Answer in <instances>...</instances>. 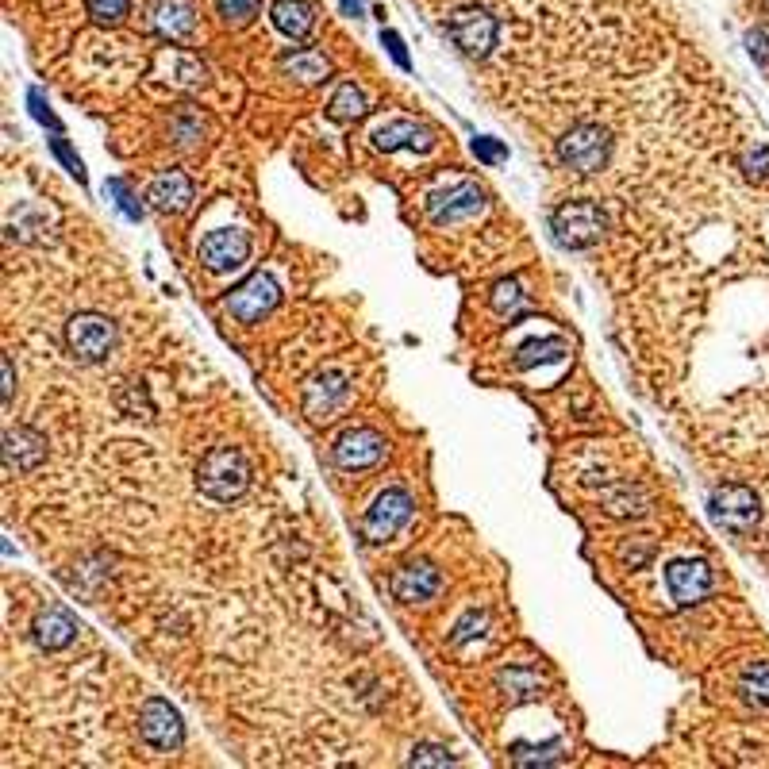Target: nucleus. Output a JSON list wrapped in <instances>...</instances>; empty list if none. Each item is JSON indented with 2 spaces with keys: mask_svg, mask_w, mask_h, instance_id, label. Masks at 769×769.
<instances>
[{
  "mask_svg": "<svg viewBox=\"0 0 769 769\" xmlns=\"http://www.w3.org/2000/svg\"><path fill=\"white\" fill-rule=\"evenodd\" d=\"M270 20L289 39H308L316 31V8L308 0H277L270 8Z\"/></svg>",
  "mask_w": 769,
  "mask_h": 769,
  "instance_id": "obj_21",
  "label": "nucleus"
},
{
  "mask_svg": "<svg viewBox=\"0 0 769 769\" xmlns=\"http://www.w3.org/2000/svg\"><path fill=\"white\" fill-rule=\"evenodd\" d=\"M493 308H497L500 316H512V312L527 308V293H523L520 281H500L497 289H493Z\"/></svg>",
  "mask_w": 769,
  "mask_h": 769,
  "instance_id": "obj_29",
  "label": "nucleus"
},
{
  "mask_svg": "<svg viewBox=\"0 0 769 769\" xmlns=\"http://www.w3.org/2000/svg\"><path fill=\"white\" fill-rule=\"evenodd\" d=\"M646 508H650V497H646L639 485H616V489H608L604 493V512L608 516H616V520H627V516H646Z\"/></svg>",
  "mask_w": 769,
  "mask_h": 769,
  "instance_id": "obj_24",
  "label": "nucleus"
},
{
  "mask_svg": "<svg viewBox=\"0 0 769 769\" xmlns=\"http://www.w3.org/2000/svg\"><path fill=\"white\" fill-rule=\"evenodd\" d=\"M666 589H670L673 604H696V600H704V596L716 589V573L708 562H700V558H677L666 566Z\"/></svg>",
  "mask_w": 769,
  "mask_h": 769,
  "instance_id": "obj_14",
  "label": "nucleus"
},
{
  "mask_svg": "<svg viewBox=\"0 0 769 769\" xmlns=\"http://www.w3.org/2000/svg\"><path fill=\"white\" fill-rule=\"evenodd\" d=\"M66 347L77 362H104L116 350V323L100 312H77L66 323Z\"/></svg>",
  "mask_w": 769,
  "mask_h": 769,
  "instance_id": "obj_4",
  "label": "nucleus"
},
{
  "mask_svg": "<svg viewBox=\"0 0 769 769\" xmlns=\"http://www.w3.org/2000/svg\"><path fill=\"white\" fill-rule=\"evenodd\" d=\"M108 193L116 197V204H120V212H124L127 220H143V204H139V197L127 189V181L112 177V181H108Z\"/></svg>",
  "mask_w": 769,
  "mask_h": 769,
  "instance_id": "obj_32",
  "label": "nucleus"
},
{
  "mask_svg": "<svg viewBox=\"0 0 769 769\" xmlns=\"http://www.w3.org/2000/svg\"><path fill=\"white\" fill-rule=\"evenodd\" d=\"M385 454H389V443H385V435L373 431V427H350V431H343V435L335 439V447H331L335 466L347 473L373 470V466L385 462Z\"/></svg>",
  "mask_w": 769,
  "mask_h": 769,
  "instance_id": "obj_7",
  "label": "nucleus"
},
{
  "mask_svg": "<svg viewBox=\"0 0 769 769\" xmlns=\"http://www.w3.org/2000/svg\"><path fill=\"white\" fill-rule=\"evenodd\" d=\"M508 754H512L516 766H558V762H562V743H558V739H550V743L543 746L516 743Z\"/></svg>",
  "mask_w": 769,
  "mask_h": 769,
  "instance_id": "obj_28",
  "label": "nucleus"
},
{
  "mask_svg": "<svg viewBox=\"0 0 769 769\" xmlns=\"http://www.w3.org/2000/svg\"><path fill=\"white\" fill-rule=\"evenodd\" d=\"M481 627H485V612H470L466 620L454 627V635H450V643L454 646H462V643H470L473 635H481Z\"/></svg>",
  "mask_w": 769,
  "mask_h": 769,
  "instance_id": "obj_36",
  "label": "nucleus"
},
{
  "mask_svg": "<svg viewBox=\"0 0 769 769\" xmlns=\"http://www.w3.org/2000/svg\"><path fill=\"white\" fill-rule=\"evenodd\" d=\"M250 258V235L239 227H220V231H208L204 243H200V266L212 273L239 270Z\"/></svg>",
  "mask_w": 769,
  "mask_h": 769,
  "instance_id": "obj_13",
  "label": "nucleus"
},
{
  "mask_svg": "<svg viewBox=\"0 0 769 769\" xmlns=\"http://www.w3.org/2000/svg\"><path fill=\"white\" fill-rule=\"evenodd\" d=\"M354 389L343 373H316L308 385H304V416L312 423L335 420L343 408L350 404Z\"/></svg>",
  "mask_w": 769,
  "mask_h": 769,
  "instance_id": "obj_10",
  "label": "nucleus"
},
{
  "mask_svg": "<svg viewBox=\"0 0 769 769\" xmlns=\"http://www.w3.org/2000/svg\"><path fill=\"white\" fill-rule=\"evenodd\" d=\"M204 116H200L197 108H177L174 116H170V139H174L177 147H197L200 139H204Z\"/></svg>",
  "mask_w": 769,
  "mask_h": 769,
  "instance_id": "obj_27",
  "label": "nucleus"
},
{
  "mask_svg": "<svg viewBox=\"0 0 769 769\" xmlns=\"http://www.w3.org/2000/svg\"><path fill=\"white\" fill-rule=\"evenodd\" d=\"M497 31V20L485 8H458V12H450L447 20L450 43L466 58H489L493 47H497Z\"/></svg>",
  "mask_w": 769,
  "mask_h": 769,
  "instance_id": "obj_6",
  "label": "nucleus"
},
{
  "mask_svg": "<svg viewBox=\"0 0 769 769\" xmlns=\"http://www.w3.org/2000/svg\"><path fill=\"white\" fill-rule=\"evenodd\" d=\"M208 81V70H204V62L197 58H189V54H181L177 58V85H185V89H197Z\"/></svg>",
  "mask_w": 769,
  "mask_h": 769,
  "instance_id": "obj_35",
  "label": "nucleus"
},
{
  "mask_svg": "<svg viewBox=\"0 0 769 769\" xmlns=\"http://www.w3.org/2000/svg\"><path fill=\"white\" fill-rule=\"evenodd\" d=\"M408 520H412V497H408V489L393 485V489L377 493L370 512L362 516V535H366V543H389Z\"/></svg>",
  "mask_w": 769,
  "mask_h": 769,
  "instance_id": "obj_8",
  "label": "nucleus"
},
{
  "mask_svg": "<svg viewBox=\"0 0 769 769\" xmlns=\"http://www.w3.org/2000/svg\"><path fill=\"white\" fill-rule=\"evenodd\" d=\"M497 689L512 704H523V700H535L539 689H543V673L531 670V666H508V670L497 673Z\"/></svg>",
  "mask_w": 769,
  "mask_h": 769,
  "instance_id": "obj_22",
  "label": "nucleus"
},
{
  "mask_svg": "<svg viewBox=\"0 0 769 769\" xmlns=\"http://www.w3.org/2000/svg\"><path fill=\"white\" fill-rule=\"evenodd\" d=\"M558 158L562 166L581 177L600 174L612 162V135L600 124H573L562 139H558Z\"/></svg>",
  "mask_w": 769,
  "mask_h": 769,
  "instance_id": "obj_3",
  "label": "nucleus"
},
{
  "mask_svg": "<svg viewBox=\"0 0 769 769\" xmlns=\"http://www.w3.org/2000/svg\"><path fill=\"white\" fill-rule=\"evenodd\" d=\"M281 70L293 81H300V85H323L331 77V62L323 58L320 50H297V54H289L281 62Z\"/></svg>",
  "mask_w": 769,
  "mask_h": 769,
  "instance_id": "obj_23",
  "label": "nucleus"
},
{
  "mask_svg": "<svg viewBox=\"0 0 769 769\" xmlns=\"http://www.w3.org/2000/svg\"><path fill=\"white\" fill-rule=\"evenodd\" d=\"M708 512H712L716 527L731 531V535H750L758 527V516H762L758 497L746 485H716L708 497Z\"/></svg>",
  "mask_w": 769,
  "mask_h": 769,
  "instance_id": "obj_5",
  "label": "nucleus"
},
{
  "mask_svg": "<svg viewBox=\"0 0 769 769\" xmlns=\"http://www.w3.org/2000/svg\"><path fill=\"white\" fill-rule=\"evenodd\" d=\"M381 43L389 47V54H393V62H397L400 70H412V58H408V50H404V39H400L397 31H381Z\"/></svg>",
  "mask_w": 769,
  "mask_h": 769,
  "instance_id": "obj_40",
  "label": "nucleus"
},
{
  "mask_svg": "<svg viewBox=\"0 0 769 769\" xmlns=\"http://www.w3.org/2000/svg\"><path fill=\"white\" fill-rule=\"evenodd\" d=\"M262 0H216V12L224 24H250L258 16Z\"/></svg>",
  "mask_w": 769,
  "mask_h": 769,
  "instance_id": "obj_30",
  "label": "nucleus"
},
{
  "mask_svg": "<svg viewBox=\"0 0 769 769\" xmlns=\"http://www.w3.org/2000/svg\"><path fill=\"white\" fill-rule=\"evenodd\" d=\"M31 639L39 650H66V646L77 639V620L70 616V608H62V604H47V608H39V616L31 623Z\"/></svg>",
  "mask_w": 769,
  "mask_h": 769,
  "instance_id": "obj_16",
  "label": "nucleus"
},
{
  "mask_svg": "<svg viewBox=\"0 0 769 769\" xmlns=\"http://www.w3.org/2000/svg\"><path fill=\"white\" fill-rule=\"evenodd\" d=\"M327 116L335 120V124H354V120H362L366 116V97H362V89L358 85H339L335 89V97L327 104Z\"/></svg>",
  "mask_w": 769,
  "mask_h": 769,
  "instance_id": "obj_26",
  "label": "nucleus"
},
{
  "mask_svg": "<svg viewBox=\"0 0 769 769\" xmlns=\"http://www.w3.org/2000/svg\"><path fill=\"white\" fill-rule=\"evenodd\" d=\"M85 8L97 24H120L131 12V0H85Z\"/></svg>",
  "mask_w": 769,
  "mask_h": 769,
  "instance_id": "obj_31",
  "label": "nucleus"
},
{
  "mask_svg": "<svg viewBox=\"0 0 769 769\" xmlns=\"http://www.w3.org/2000/svg\"><path fill=\"white\" fill-rule=\"evenodd\" d=\"M739 170H743L750 181H766L769 177V150L766 147L746 150L743 158H739Z\"/></svg>",
  "mask_w": 769,
  "mask_h": 769,
  "instance_id": "obj_34",
  "label": "nucleus"
},
{
  "mask_svg": "<svg viewBox=\"0 0 769 769\" xmlns=\"http://www.w3.org/2000/svg\"><path fill=\"white\" fill-rule=\"evenodd\" d=\"M739 696L743 704L758 708V712H769V662H750L739 677Z\"/></svg>",
  "mask_w": 769,
  "mask_h": 769,
  "instance_id": "obj_25",
  "label": "nucleus"
},
{
  "mask_svg": "<svg viewBox=\"0 0 769 769\" xmlns=\"http://www.w3.org/2000/svg\"><path fill=\"white\" fill-rule=\"evenodd\" d=\"M373 143H377V150H416V154H427V150L435 147V131L416 124V120H393V124L373 131Z\"/></svg>",
  "mask_w": 769,
  "mask_h": 769,
  "instance_id": "obj_19",
  "label": "nucleus"
},
{
  "mask_svg": "<svg viewBox=\"0 0 769 769\" xmlns=\"http://www.w3.org/2000/svg\"><path fill=\"white\" fill-rule=\"evenodd\" d=\"M47 458V439L31 427H12L4 431V466L12 473H31Z\"/></svg>",
  "mask_w": 769,
  "mask_h": 769,
  "instance_id": "obj_17",
  "label": "nucleus"
},
{
  "mask_svg": "<svg viewBox=\"0 0 769 769\" xmlns=\"http://www.w3.org/2000/svg\"><path fill=\"white\" fill-rule=\"evenodd\" d=\"M473 154H477L481 162H489V166H497V162L508 158V150L500 147V143H493V139H485V135H481V139H473Z\"/></svg>",
  "mask_w": 769,
  "mask_h": 769,
  "instance_id": "obj_38",
  "label": "nucleus"
},
{
  "mask_svg": "<svg viewBox=\"0 0 769 769\" xmlns=\"http://www.w3.org/2000/svg\"><path fill=\"white\" fill-rule=\"evenodd\" d=\"M550 231H554V239H558L562 247L589 250L604 239L608 216H604V208H600L596 200H566V204L554 208Z\"/></svg>",
  "mask_w": 769,
  "mask_h": 769,
  "instance_id": "obj_2",
  "label": "nucleus"
},
{
  "mask_svg": "<svg viewBox=\"0 0 769 769\" xmlns=\"http://www.w3.org/2000/svg\"><path fill=\"white\" fill-rule=\"evenodd\" d=\"M746 50L754 54V62L769 66V31H766V27H754V31L746 35Z\"/></svg>",
  "mask_w": 769,
  "mask_h": 769,
  "instance_id": "obj_37",
  "label": "nucleus"
},
{
  "mask_svg": "<svg viewBox=\"0 0 769 769\" xmlns=\"http://www.w3.org/2000/svg\"><path fill=\"white\" fill-rule=\"evenodd\" d=\"M0 373H4V385H0V393H4V404H12V385H16V377H12V358H8V354L0 358Z\"/></svg>",
  "mask_w": 769,
  "mask_h": 769,
  "instance_id": "obj_42",
  "label": "nucleus"
},
{
  "mask_svg": "<svg viewBox=\"0 0 769 769\" xmlns=\"http://www.w3.org/2000/svg\"><path fill=\"white\" fill-rule=\"evenodd\" d=\"M477 212H485V189L473 185V181H458L443 193H431L427 197V216L431 224H458V220H470Z\"/></svg>",
  "mask_w": 769,
  "mask_h": 769,
  "instance_id": "obj_12",
  "label": "nucleus"
},
{
  "mask_svg": "<svg viewBox=\"0 0 769 769\" xmlns=\"http://www.w3.org/2000/svg\"><path fill=\"white\" fill-rule=\"evenodd\" d=\"M139 735L147 739L154 750H177L185 743V723H181V712H177L170 700L162 696H150L139 712Z\"/></svg>",
  "mask_w": 769,
  "mask_h": 769,
  "instance_id": "obj_11",
  "label": "nucleus"
},
{
  "mask_svg": "<svg viewBox=\"0 0 769 769\" xmlns=\"http://www.w3.org/2000/svg\"><path fill=\"white\" fill-rule=\"evenodd\" d=\"M197 489L216 504H231L250 489V462L243 450L212 447L197 466Z\"/></svg>",
  "mask_w": 769,
  "mask_h": 769,
  "instance_id": "obj_1",
  "label": "nucleus"
},
{
  "mask_svg": "<svg viewBox=\"0 0 769 769\" xmlns=\"http://www.w3.org/2000/svg\"><path fill=\"white\" fill-rule=\"evenodd\" d=\"M147 200L158 212H185V208L193 204V181L181 174V170H170V174L150 181Z\"/></svg>",
  "mask_w": 769,
  "mask_h": 769,
  "instance_id": "obj_20",
  "label": "nucleus"
},
{
  "mask_svg": "<svg viewBox=\"0 0 769 769\" xmlns=\"http://www.w3.org/2000/svg\"><path fill=\"white\" fill-rule=\"evenodd\" d=\"M277 300H281L277 281H273L270 273H254V277H247L243 285H235V289L227 293L224 308L231 320L258 323L262 316H270L273 308H277Z\"/></svg>",
  "mask_w": 769,
  "mask_h": 769,
  "instance_id": "obj_9",
  "label": "nucleus"
},
{
  "mask_svg": "<svg viewBox=\"0 0 769 769\" xmlns=\"http://www.w3.org/2000/svg\"><path fill=\"white\" fill-rule=\"evenodd\" d=\"M766 4H769V0H766Z\"/></svg>",
  "mask_w": 769,
  "mask_h": 769,
  "instance_id": "obj_44",
  "label": "nucleus"
},
{
  "mask_svg": "<svg viewBox=\"0 0 769 769\" xmlns=\"http://www.w3.org/2000/svg\"><path fill=\"white\" fill-rule=\"evenodd\" d=\"M343 8H347L350 16H362V0H343Z\"/></svg>",
  "mask_w": 769,
  "mask_h": 769,
  "instance_id": "obj_43",
  "label": "nucleus"
},
{
  "mask_svg": "<svg viewBox=\"0 0 769 769\" xmlns=\"http://www.w3.org/2000/svg\"><path fill=\"white\" fill-rule=\"evenodd\" d=\"M150 27H154L162 39L181 43V39H189V35L197 31V12H193L189 0H158L154 12H150Z\"/></svg>",
  "mask_w": 769,
  "mask_h": 769,
  "instance_id": "obj_18",
  "label": "nucleus"
},
{
  "mask_svg": "<svg viewBox=\"0 0 769 769\" xmlns=\"http://www.w3.org/2000/svg\"><path fill=\"white\" fill-rule=\"evenodd\" d=\"M50 147H54V154L62 158V166H66V170H70V174H74L77 181H85V166H81V158H77L74 150L66 147V139H54Z\"/></svg>",
  "mask_w": 769,
  "mask_h": 769,
  "instance_id": "obj_41",
  "label": "nucleus"
},
{
  "mask_svg": "<svg viewBox=\"0 0 769 769\" xmlns=\"http://www.w3.org/2000/svg\"><path fill=\"white\" fill-rule=\"evenodd\" d=\"M408 766H439L447 769L454 766V758L447 754V746H435V743H420L412 750V758H408Z\"/></svg>",
  "mask_w": 769,
  "mask_h": 769,
  "instance_id": "obj_33",
  "label": "nucleus"
},
{
  "mask_svg": "<svg viewBox=\"0 0 769 769\" xmlns=\"http://www.w3.org/2000/svg\"><path fill=\"white\" fill-rule=\"evenodd\" d=\"M27 104H31V112H35V120H39V124L54 127V131L62 127V124H58V116L50 112V104L43 100V93H39V89H31V93H27Z\"/></svg>",
  "mask_w": 769,
  "mask_h": 769,
  "instance_id": "obj_39",
  "label": "nucleus"
},
{
  "mask_svg": "<svg viewBox=\"0 0 769 769\" xmlns=\"http://www.w3.org/2000/svg\"><path fill=\"white\" fill-rule=\"evenodd\" d=\"M389 589H393V596H397L400 604H427V600H435V593L443 589V573L435 570L431 562H404V566L393 573Z\"/></svg>",
  "mask_w": 769,
  "mask_h": 769,
  "instance_id": "obj_15",
  "label": "nucleus"
}]
</instances>
